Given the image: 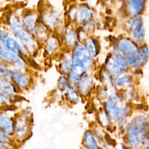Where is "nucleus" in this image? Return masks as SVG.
Segmentation results:
<instances>
[{
    "label": "nucleus",
    "mask_w": 149,
    "mask_h": 149,
    "mask_svg": "<svg viewBox=\"0 0 149 149\" xmlns=\"http://www.w3.org/2000/svg\"><path fill=\"white\" fill-rule=\"evenodd\" d=\"M147 0H131L132 10L134 15H140L145 8Z\"/></svg>",
    "instance_id": "nucleus-1"
},
{
    "label": "nucleus",
    "mask_w": 149,
    "mask_h": 149,
    "mask_svg": "<svg viewBox=\"0 0 149 149\" xmlns=\"http://www.w3.org/2000/svg\"><path fill=\"white\" fill-rule=\"evenodd\" d=\"M129 63L134 67H139L144 63L139 52H132L128 58Z\"/></svg>",
    "instance_id": "nucleus-2"
},
{
    "label": "nucleus",
    "mask_w": 149,
    "mask_h": 149,
    "mask_svg": "<svg viewBox=\"0 0 149 149\" xmlns=\"http://www.w3.org/2000/svg\"><path fill=\"white\" fill-rule=\"evenodd\" d=\"M145 35H146V29L143 26L134 30L133 37L135 38V40L138 42H141L143 41L145 38Z\"/></svg>",
    "instance_id": "nucleus-3"
},
{
    "label": "nucleus",
    "mask_w": 149,
    "mask_h": 149,
    "mask_svg": "<svg viewBox=\"0 0 149 149\" xmlns=\"http://www.w3.org/2000/svg\"><path fill=\"white\" fill-rule=\"evenodd\" d=\"M130 81V79L127 76H125L124 77H122L119 80L118 84L119 85H124L125 84L128 83Z\"/></svg>",
    "instance_id": "nucleus-4"
},
{
    "label": "nucleus",
    "mask_w": 149,
    "mask_h": 149,
    "mask_svg": "<svg viewBox=\"0 0 149 149\" xmlns=\"http://www.w3.org/2000/svg\"><path fill=\"white\" fill-rule=\"evenodd\" d=\"M27 61H28L29 63L32 66H33L34 68H38V65L36 64V63L33 60H31V59H28Z\"/></svg>",
    "instance_id": "nucleus-5"
},
{
    "label": "nucleus",
    "mask_w": 149,
    "mask_h": 149,
    "mask_svg": "<svg viewBox=\"0 0 149 149\" xmlns=\"http://www.w3.org/2000/svg\"><path fill=\"white\" fill-rule=\"evenodd\" d=\"M106 12H107V13H111V10H110L109 9H107Z\"/></svg>",
    "instance_id": "nucleus-6"
},
{
    "label": "nucleus",
    "mask_w": 149,
    "mask_h": 149,
    "mask_svg": "<svg viewBox=\"0 0 149 149\" xmlns=\"http://www.w3.org/2000/svg\"><path fill=\"white\" fill-rule=\"evenodd\" d=\"M148 58H149V54H148Z\"/></svg>",
    "instance_id": "nucleus-7"
},
{
    "label": "nucleus",
    "mask_w": 149,
    "mask_h": 149,
    "mask_svg": "<svg viewBox=\"0 0 149 149\" xmlns=\"http://www.w3.org/2000/svg\"><path fill=\"white\" fill-rule=\"evenodd\" d=\"M134 149H139V148H134Z\"/></svg>",
    "instance_id": "nucleus-8"
}]
</instances>
